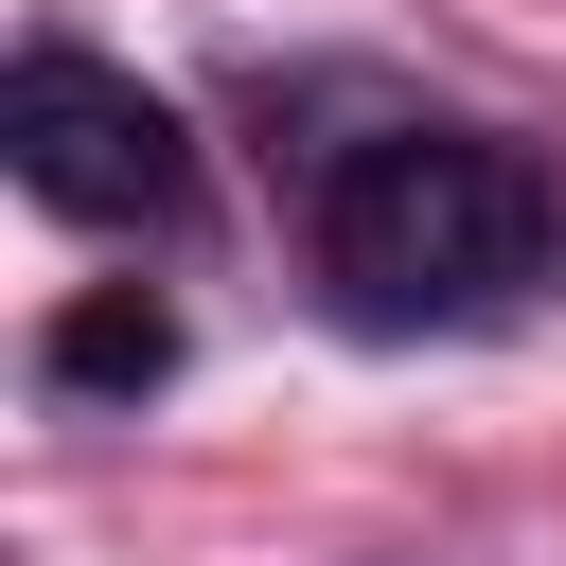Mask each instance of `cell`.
<instances>
[{
	"instance_id": "obj_1",
	"label": "cell",
	"mask_w": 566,
	"mask_h": 566,
	"mask_svg": "<svg viewBox=\"0 0 566 566\" xmlns=\"http://www.w3.org/2000/svg\"><path fill=\"white\" fill-rule=\"evenodd\" d=\"M548 265V177L513 142H460V124H389L318 177V283L371 318V336H460L495 318L513 283Z\"/></svg>"
},
{
	"instance_id": "obj_2",
	"label": "cell",
	"mask_w": 566,
	"mask_h": 566,
	"mask_svg": "<svg viewBox=\"0 0 566 566\" xmlns=\"http://www.w3.org/2000/svg\"><path fill=\"white\" fill-rule=\"evenodd\" d=\"M0 159H18V195L71 212V230H177V195H195L177 106H159L142 71H106V53H18V71H0Z\"/></svg>"
},
{
	"instance_id": "obj_3",
	"label": "cell",
	"mask_w": 566,
	"mask_h": 566,
	"mask_svg": "<svg viewBox=\"0 0 566 566\" xmlns=\"http://www.w3.org/2000/svg\"><path fill=\"white\" fill-rule=\"evenodd\" d=\"M177 371V318L142 301V283H88L71 318H53V389H159Z\"/></svg>"
}]
</instances>
